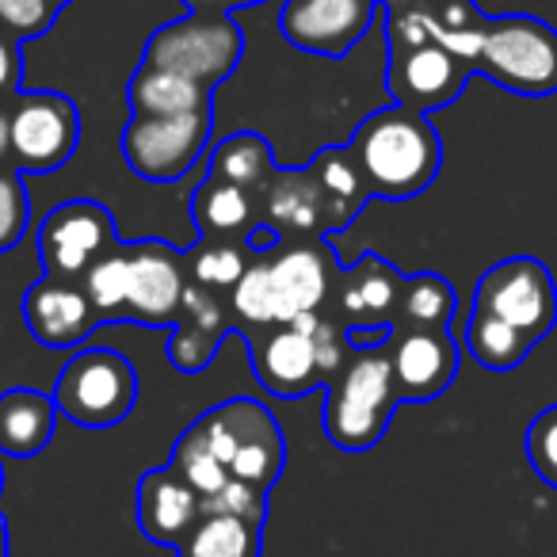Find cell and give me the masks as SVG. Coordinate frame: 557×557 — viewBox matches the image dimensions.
Listing matches in <instances>:
<instances>
[{
  "instance_id": "cell-12",
  "label": "cell",
  "mask_w": 557,
  "mask_h": 557,
  "mask_svg": "<svg viewBox=\"0 0 557 557\" xmlns=\"http://www.w3.org/2000/svg\"><path fill=\"white\" fill-rule=\"evenodd\" d=\"M131 256V287H126V302L119 321H134V325L149 329H172L180 321V306H184L187 290V252L172 248L169 240H134L126 245Z\"/></svg>"
},
{
  "instance_id": "cell-18",
  "label": "cell",
  "mask_w": 557,
  "mask_h": 557,
  "mask_svg": "<svg viewBox=\"0 0 557 557\" xmlns=\"http://www.w3.org/2000/svg\"><path fill=\"white\" fill-rule=\"evenodd\" d=\"M233 329L230 306H222V295L202 290L187 283L184 306H180V321L169 329V363L180 374H199L218 356L225 333Z\"/></svg>"
},
{
  "instance_id": "cell-14",
  "label": "cell",
  "mask_w": 557,
  "mask_h": 557,
  "mask_svg": "<svg viewBox=\"0 0 557 557\" xmlns=\"http://www.w3.org/2000/svg\"><path fill=\"white\" fill-rule=\"evenodd\" d=\"M386 351L401 405L435 401L458 374V344L447 329H394Z\"/></svg>"
},
{
  "instance_id": "cell-28",
  "label": "cell",
  "mask_w": 557,
  "mask_h": 557,
  "mask_svg": "<svg viewBox=\"0 0 557 557\" xmlns=\"http://www.w3.org/2000/svg\"><path fill=\"white\" fill-rule=\"evenodd\" d=\"M230 313H233V325H245V329L287 325L283 306H278V290H275V278H271L268 256H252V260H248L245 275H240L237 287L230 290Z\"/></svg>"
},
{
  "instance_id": "cell-36",
  "label": "cell",
  "mask_w": 557,
  "mask_h": 557,
  "mask_svg": "<svg viewBox=\"0 0 557 557\" xmlns=\"http://www.w3.org/2000/svg\"><path fill=\"white\" fill-rule=\"evenodd\" d=\"M54 0H0V32H9L16 42H32L50 35L58 24Z\"/></svg>"
},
{
  "instance_id": "cell-19",
  "label": "cell",
  "mask_w": 557,
  "mask_h": 557,
  "mask_svg": "<svg viewBox=\"0 0 557 557\" xmlns=\"http://www.w3.org/2000/svg\"><path fill=\"white\" fill-rule=\"evenodd\" d=\"M401 287L405 275L382 256H363L359 263L341 271V278L333 283V298L341 306V313L351 325H397V306H401Z\"/></svg>"
},
{
  "instance_id": "cell-17",
  "label": "cell",
  "mask_w": 557,
  "mask_h": 557,
  "mask_svg": "<svg viewBox=\"0 0 557 557\" xmlns=\"http://www.w3.org/2000/svg\"><path fill=\"white\" fill-rule=\"evenodd\" d=\"M24 325L42 348H81L100 325L92 302L81 290V283L65 278H39L24 290Z\"/></svg>"
},
{
  "instance_id": "cell-25",
  "label": "cell",
  "mask_w": 557,
  "mask_h": 557,
  "mask_svg": "<svg viewBox=\"0 0 557 557\" xmlns=\"http://www.w3.org/2000/svg\"><path fill=\"white\" fill-rule=\"evenodd\" d=\"M260 554H263V523L225 516V511H202L176 546V557H260Z\"/></svg>"
},
{
  "instance_id": "cell-34",
  "label": "cell",
  "mask_w": 557,
  "mask_h": 557,
  "mask_svg": "<svg viewBox=\"0 0 557 557\" xmlns=\"http://www.w3.org/2000/svg\"><path fill=\"white\" fill-rule=\"evenodd\" d=\"M386 4V50L409 54L417 47H428L435 39V20L428 0H382Z\"/></svg>"
},
{
  "instance_id": "cell-3",
  "label": "cell",
  "mask_w": 557,
  "mask_h": 557,
  "mask_svg": "<svg viewBox=\"0 0 557 557\" xmlns=\"http://www.w3.org/2000/svg\"><path fill=\"white\" fill-rule=\"evenodd\" d=\"M325 435L341 450H371L397 412V382L386 348L351 351L325 386Z\"/></svg>"
},
{
  "instance_id": "cell-15",
  "label": "cell",
  "mask_w": 557,
  "mask_h": 557,
  "mask_svg": "<svg viewBox=\"0 0 557 557\" xmlns=\"http://www.w3.org/2000/svg\"><path fill=\"white\" fill-rule=\"evenodd\" d=\"M473 70L455 58L450 50H443L440 42H428L409 54H394L386 65V92L394 96V103L420 115L443 111L462 96V88L470 85Z\"/></svg>"
},
{
  "instance_id": "cell-21",
  "label": "cell",
  "mask_w": 557,
  "mask_h": 557,
  "mask_svg": "<svg viewBox=\"0 0 557 557\" xmlns=\"http://www.w3.org/2000/svg\"><path fill=\"white\" fill-rule=\"evenodd\" d=\"M271 260V278H275L278 306H283V318L287 325L302 313H321V306L333 298V268H329V256L321 252L318 240H306V245H278Z\"/></svg>"
},
{
  "instance_id": "cell-6",
  "label": "cell",
  "mask_w": 557,
  "mask_h": 557,
  "mask_svg": "<svg viewBox=\"0 0 557 557\" xmlns=\"http://www.w3.org/2000/svg\"><path fill=\"white\" fill-rule=\"evenodd\" d=\"M199 424L230 478L263 488V493L275 485L287 466V440L268 405L252 397H230L202 412Z\"/></svg>"
},
{
  "instance_id": "cell-1",
  "label": "cell",
  "mask_w": 557,
  "mask_h": 557,
  "mask_svg": "<svg viewBox=\"0 0 557 557\" xmlns=\"http://www.w3.org/2000/svg\"><path fill=\"white\" fill-rule=\"evenodd\" d=\"M351 157L363 172L367 195L405 202L424 195L443 169V141L428 115L401 103L367 115L351 134Z\"/></svg>"
},
{
  "instance_id": "cell-38",
  "label": "cell",
  "mask_w": 557,
  "mask_h": 557,
  "mask_svg": "<svg viewBox=\"0 0 557 557\" xmlns=\"http://www.w3.org/2000/svg\"><path fill=\"white\" fill-rule=\"evenodd\" d=\"M202 511H225V516H240V519L263 523V519H268V493L230 478L214 496H202Z\"/></svg>"
},
{
  "instance_id": "cell-8",
  "label": "cell",
  "mask_w": 557,
  "mask_h": 557,
  "mask_svg": "<svg viewBox=\"0 0 557 557\" xmlns=\"http://www.w3.org/2000/svg\"><path fill=\"white\" fill-rule=\"evenodd\" d=\"M214 131V108L187 115H131L119 134V149L134 176L149 184H176L199 164Z\"/></svg>"
},
{
  "instance_id": "cell-37",
  "label": "cell",
  "mask_w": 557,
  "mask_h": 557,
  "mask_svg": "<svg viewBox=\"0 0 557 557\" xmlns=\"http://www.w3.org/2000/svg\"><path fill=\"white\" fill-rule=\"evenodd\" d=\"M527 462L542 485L557 488V405L542 409L527 428Z\"/></svg>"
},
{
  "instance_id": "cell-43",
  "label": "cell",
  "mask_w": 557,
  "mask_h": 557,
  "mask_svg": "<svg viewBox=\"0 0 557 557\" xmlns=\"http://www.w3.org/2000/svg\"><path fill=\"white\" fill-rule=\"evenodd\" d=\"M0 493H4V466H0Z\"/></svg>"
},
{
  "instance_id": "cell-29",
  "label": "cell",
  "mask_w": 557,
  "mask_h": 557,
  "mask_svg": "<svg viewBox=\"0 0 557 557\" xmlns=\"http://www.w3.org/2000/svg\"><path fill=\"white\" fill-rule=\"evenodd\" d=\"M450 318H455V287L440 271L405 275L394 329H447Z\"/></svg>"
},
{
  "instance_id": "cell-30",
  "label": "cell",
  "mask_w": 557,
  "mask_h": 557,
  "mask_svg": "<svg viewBox=\"0 0 557 557\" xmlns=\"http://www.w3.org/2000/svg\"><path fill=\"white\" fill-rule=\"evenodd\" d=\"M531 348L534 344L527 341L519 329L504 325V321L488 318V313L473 310L470 321H466V351H470V356L493 374L516 371V367L531 356Z\"/></svg>"
},
{
  "instance_id": "cell-41",
  "label": "cell",
  "mask_w": 557,
  "mask_h": 557,
  "mask_svg": "<svg viewBox=\"0 0 557 557\" xmlns=\"http://www.w3.org/2000/svg\"><path fill=\"white\" fill-rule=\"evenodd\" d=\"M12 149H9V111L0 108V169H9Z\"/></svg>"
},
{
  "instance_id": "cell-5",
  "label": "cell",
  "mask_w": 557,
  "mask_h": 557,
  "mask_svg": "<svg viewBox=\"0 0 557 557\" xmlns=\"http://www.w3.org/2000/svg\"><path fill=\"white\" fill-rule=\"evenodd\" d=\"M473 73L511 96L546 100L557 92V27L539 16H488Z\"/></svg>"
},
{
  "instance_id": "cell-9",
  "label": "cell",
  "mask_w": 557,
  "mask_h": 557,
  "mask_svg": "<svg viewBox=\"0 0 557 557\" xmlns=\"http://www.w3.org/2000/svg\"><path fill=\"white\" fill-rule=\"evenodd\" d=\"M473 310L519 329L527 341L539 344L557 325V283L534 256H508L478 278Z\"/></svg>"
},
{
  "instance_id": "cell-44",
  "label": "cell",
  "mask_w": 557,
  "mask_h": 557,
  "mask_svg": "<svg viewBox=\"0 0 557 557\" xmlns=\"http://www.w3.org/2000/svg\"><path fill=\"white\" fill-rule=\"evenodd\" d=\"M54 4H58V9H65V4H73V0H54Z\"/></svg>"
},
{
  "instance_id": "cell-40",
  "label": "cell",
  "mask_w": 557,
  "mask_h": 557,
  "mask_svg": "<svg viewBox=\"0 0 557 557\" xmlns=\"http://www.w3.org/2000/svg\"><path fill=\"white\" fill-rule=\"evenodd\" d=\"M191 12H237V9H256L268 0H184Z\"/></svg>"
},
{
  "instance_id": "cell-33",
  "label": "cell",
  "mask_w": 557,
  "mask_h": 557,
  "mask_svg": "<svg viewBox=\"0 0 557 557\" xmlns=\"http://www.w3.org/2000/svg\"><path fill=\"white\" fill-rule=\"evenodd\" d=\"M126 287H131V256H126V245H115L85 271L81 278V290L92 302L96 318L100 321H119L126 302Z\"/></svg>"
},
{
  "instance_id": "cell-10",
  "label": "cell",
  "mask_w": 557,
  "mask_h": 557,
  "mask_svg": "<svg viewBox=\"0 0 557 557\" xmlns=\"http://www.w3.org/2000/svg\"><path fill=\"white\" fill-rule=\"evenodd\" d=\"M81 146V111L65 92L35 88L20 92L9 111L12 169L47 176L73 161Z\"/></svg>"
},
{
  "instance_id": "cell-42",
  "label": "cell",
  "mask_w": 557,
  "mask_h": 557,
  "mask_svg": "<svg viewBox=\"0 0 557 557\" xmlns=\"http://www.w3.org/2000/svg\"><path fill=\"white\" fill-rule=\"evenodd\" d=\"M0 557H9V523L0 516Z\"/></svg>"
},
{
  "instance_id": "cell-23",
  "label": "cell",
  "mask_w": 557,
  "mask_h": 557,
  "mask_svg": "<svg viewBox=\"0 0 557 557\" xmlns=\"http://www.w3.org/2000/svg\"><path fill=\"white\" fill-rule=\"evenodd\" d=\"M191 218L199 225V237L245 240V233L260 222V207L252 191L207 172L191 195Z\"/></svg>"
},
{
  "instance_id": "cell-4",
  "label": "cell",
  "mask_w": 557,
  "mask_h": 557,
  "mask_svg": "<svg viewBox=\"0 0 557 557\" xmlns=\"http://www.w3.org/2000/svg\"><path fill=\"white\" fill-rule=\"evenodd\" d=\"M240 58H245V35L233 12H187L157 27L141 50V65L180 73L210 92L233 77Z\"/></svg>"
},
{
  "instance_id": "cell-31",
  "label": "cell",
  "mask_w": 557,
  "mask_h": 557,
  "mask_svg": "<svg viewBox=\"0 0 557 557\" xmlns=\"http://www.w3.org/2000/svg\"><path fill=\"white\" fill-rule=\"evenodd\" d=\"M248 248L245 240H222V237H202L199 245L187 252V278L195 287L214 290V295H230L237 287V278L248 268Z\"/></svg>"
},
{
  "instance_id": "cell-35",
  "label": "cell",
  "mask_w": 557,
  "mask_h": 557,
  "mask_svg": "<svg viewBox=\"0 0 557 557\" xmlns=\"http://www.w3.org/2000/svg\"><path fill=\"white\" fill-rule=\"evenodd\" d=\"M32 225V199L16 169H0V256L24 240Z\"/></svg>"
},
{
  "instance_id": "cell-20",
  "label": "cell",
  "mask_w": 557,
  "mask_h": 557,
  "mask_svg": "<svg viewBox=\"0 0 557 557\" xmlns=\"http://www.w3.org/2000/svg\"><path fill=\"white\" fill-rule=\"evenodd\" d=\"M202 516V496L172 466L146 470L138 481V531L157 546H180L195 519Z\"/></svg>"
},
{
  "instance_id": "cell-27",
  "label": "cell",
  "mask_w": 557,
  "mask_h": 557,
  "mask_svg": "<svg viewBox=\"0 0 557 557\" xmlns=\"http://www.w3.org/2000/svg\"><path fill=\"white\" fill-rule=\"evenodd\" d=\"M207 172L218 180H230V184L245 187V191H260L263 180L275 172V153H271L268 138L256 131H240L222 138L207 157Z\"/></svg>"
},
{
  "instance_id": "cell-22",
  "label": "cell",
  "mask_w": 557,
  "mask_h": 557,
  "mask_svg": "<svg viewBox=\"0 0 557 557\" xmlns=\"http://www.w3.org/2000/svg\"><path fill=\"white\" fill-rule=\"evenodd\" d=\"M58 428V405L39 389H4L0 394V455L4 458H35L47 450Z\"/></svg>"
},
{
  "instance_id": "cell-2",
  "label": "cell",
  "mask_w": 557,
  "mask_h": 557,
  "mask_svg": "<svg viewBox=\"0 0 557 557\" xmlns=\"http://www.w3.org/2000/svg\"><path fill=\"white\" fill-rule=\"evenodd\" d=\"M348 351L344 333H336L321 313H302L290 325L260 329V336L248 341L256 382L275 397L325 389L329 379L348 363Z\"/></svg>"
},
{
  "instance_id": "cell-26",
  "label": "cell",
  "mask_w": 557,
  "mask_h": 557,
  "mask_svg": "<svg viewBox=\"0 0 557 557\" xmlns=\"http://www.w3.org/2000/svg\"><path fill=\"white\" fill-rule=\"evenodd\" d=\"M313 176H318L321 191L329 199V210H333V233L348 230L356 222V214L363 210V202L371 199L363 184V172H359L356 157H351L348 146H329L318 153V161L310 164Z\"/></svg>"
},
{
  "instance_id": "cell-39",
  "label": "cell",
  "mask_w": 557,
  "mask_h": 557,
  "mask_svg": "<svg viewBox=\"0 0 557 557\" xmlns=\"http://www.w3.org/2000/svg\"><path fill=\"white\" fill-rule=\"evenodd\" d=\"M24 42H16L9 32H0V103L20 96V77H24Z\"/></svg>"
},
{
  "instance_id": "cell-7",
  "label": "cell",
  "mask_w": 557,
  "mask_h": 557,
  "mask_svg": "<svg viewBox=\"0 0 557 557\" xmlns=\"http://www.w3.org/2000/svg\"><path fill=\"white\" fill-rule=\"evenodd\" d=\"M58 417L77 428H115L138 405V371L123 351L81 348L54 382Z\"/></svg>"
},
{
  "instance_id": "cell-24",
  "label": "cell",
  "mask_w": 557,
  "mask_h": 557,
  "mask_svg": "<svg viewBox=\"0 0 557 557\" xmlns=\"http://www.w3.org/2000/svg\"><path fill=\"white\" fill-rule=\"evenodd\" d=\"M126 100H131V115H187V111L214 108L210 88L141 62L134 70L131 85H126Z\"/></svg>"
},
{
  "instance_id": "cell-11",
  "label": "cell",
  "mask_w": 557,
  "mask_h": 557,
  "mask_svg": "<svg viewBox=\"0 0 557 557\" xmlns=\"http://www.w3.org/2000/svg\"><path fill=\"white\" fill-rule=\"evenodd\" d=\"M115 245L119 240L111 210L96 199L58 202L39 225V260L47 278L81 283L85 271Z\"/></svg>"
},
{
  "instance_id": "cell-16",
  "label": "cell",
  "mask_w": 557,
  "mask_h": 557,
  "mask_svg": "<svg viewBox=\"0 0 557 557\" xmlns=\"http://www.w3.org/2000/svg\"><path fill=\"white\" fill-rule=\"evenodd\" d=\"M260 222L278 230L283 237H333V210L321 191L310 164L302 169H278L263 180L260 191Z\"/></svg>"
},
{
  "instance_id": "cell-13",
  "label": "cell",
  "mask_w": 557,
  "mask_h": 557,
  "mask_svg": "<svg viewBox=\"0 0 557 557\" xmlns=\"http://www.w3.org/2000/svg\"><path fill=\"white\" fill-rule=\"evenodd\" d=\"M382 0H287L278 32L302 54L348 58L371 35Z\"/></svg>"
},
{
  "instance_id": "cell-32",
  "label": "cell",
  "mask_w": 557,
  "mask_h": 557,
  "mask_svg": "<svg viewBox=\"0 0 557 557\" xmlns=\"http://www.w3.org/2000/svg\"><path fill=\"white\" fill-rule=\"evenodd\" d=\"M169 466L199 496H214L218 488H222L225 481H230V470H225L222 458L214 455V447H210V440H207V432H202L199 420H191V424H187L184 432H180V440L172 443Z\"/></svg>"
}]
</instances>
